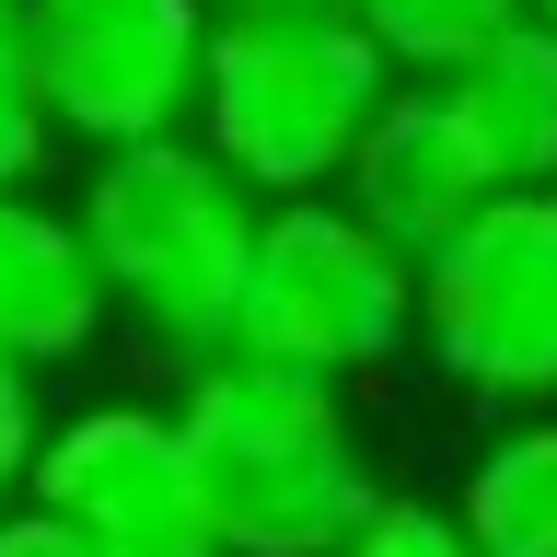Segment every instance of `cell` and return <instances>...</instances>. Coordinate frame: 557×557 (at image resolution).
<instances>
[{
	"label": "cell",
	"instance_id": "1",
	"mask_svg": "<svg viewBox=\"0 0 557 557\" xmlns=\"http://www.w3.org/2000/svg\"><path fill=\"white\" fill-rule=\"evenodd\" d=\"M174 442H186V476H198L221 557H337L348 522L383 499L372 442L348 418V383L278 372V360H244V348L186 360Z\"/></svg>",
	"mask_w": 557,
	"mask_h": 557
},
{
	"label": "cell",
	"instance_id": "2",
	"mask_svg": "<svg viewBox=\"0 0 557 557\" xmlns=\"http://www.w3.org/2000/svg\"><path fill=\"white\" fill-rule=\"evenodd\" d=\"M70 221H82V244H94L104 325H128V337L163 348V360H221V348H233L268 198H256L198 128L94 151Z\"/></svg>",
	"mask_w": 557,
	"mask_h": 557
},
{
	"label": "cell",
	"instance_id": "3",
	"mask_svg": "<svg viewBox=\"0 0 557 557\" xmlns=\"http://www.w3.org/2000/svg\"><path fill=\"white\" fill-rule=\"evenodd\" d=\"M383 47L348 12H209L186 128L256 198H325L383 104Z\"/></svg>",
	"mask_w": 557,
	"mask_h": 557
},
{
	"label": "cell",
	"instance_id": "4",
	"mask_svg": "<svg viewBox=\"0 0 557 557\" xmlns=\"http://www.w3.org/2000/svg\"><path fill=\"white\" fill-rule=\"evenodd\" d=\"M233 348L313 383L383 372L395 348H418V256L383 244L348 198H268Z\"/></svg>",
	"mask_w": 557,
	"mask_h": 557
},
{
	"label": "cell",
	"instance_id": "5",
	"mask_svg": "<svg viewBox=\"0 0 557 557\" xmlns=\"http://www.w3.org/2000/svg\"><path fill=\"white\" fill-rule=\"evenodd\" d=\"M418 348L465 407H557V186H499L418 256Z\"/></svg>",
	"mask_w": 557,
	"mask_h": 557
},
{
	"label": "cell",
	"instance_id": "6",
	"mask_svg": "<svg viewBox=\"0 0 557 557\" xmlns=\"http://www.w3.org/2000/svg\"><path fill=\"white\" fill-rule=\"evenodd\" d=\"M12 24H24V59H35L59 139L128 151V139L186 128L209 0H12Z\"/></svg>",
	"mask_w": 557,
	"mask_h": 557
},
{
	"label": "cell",
	"instance_id": "7",
	"mask_svg": "<svg viewBox=\"0 0 557 557\" xmlns=\"http://www.w3.org/2000/svg\"><path fill=\"white\" fill-rule=\"evenodd\" d=\"M24 499H47L82 557H221L198 476H186V442H174V407H139V395L59 418L35 442Z\"/></svg>",
	"mask_w": 557,
	"mask_h": 557
},
{
	"label": "cell",
	"instance_id": "8",
	"mask_svg": "<svg viewBox=\"0 0 557 557\" xmlns=\"http://www.w3.org/2000/svg\"><path fill=\"white\" fill-rule=\"evenodd\" d=\"M337 198L372 221L383 244H407V256H430L442 233H465L487 198H499V163L476 151V128H465V104H453V82H418V70H395L372 104V128H360V151H348Z\"/></svg>",
	"mask_w": 557,
	"mask_h": 557
},
{
	"label": "cell",
	"instance_id": "9",
	"mask_svg": "<svg viewBox=\"0 0 557 557\" xmlns=\"http://www.w3.org/2000/svg\"><path fill=\"white\" fill-rule=\"evenodd\" d=\"M104 337V278L70 209H47L35 186H0V360L59 372Z\"/></svg>",
	"mask_w": 557,
	"mask_h": 557
},
{
	"label": "cell",
	"instance_id": "10",
	"mask_svg": "<svg viewBox=\"0 0 557 557\" xmlns=\"http://www.w3.org/2000/svg\"><path fill=\"white\" fill-rule=\"evenodd\" d=\"M453 104H465V128L476 151L499 163V186H557V24H499L476 59L442 70Z\"/></svg>",
	"mask_w": 557,
	"mask_h": 557
},
{
	"label": "cell",
	"instance_id": "11",
	"mask_svg": "<svg viewBox=\"0 0 557 557\" xmlns=\"http://www.w3.org/2000/svg\"><path fill=\"white\" fill-rule=\"evenodd\" d=\"M453 522L476 557H557V407H522L499 442L465 465Z\"/></svg>",
	"mask_w": 557,
	"mask_h": 557
},
{
	"label": "cell",
	"instance_id": "12",
	"mask_svg": "<svg viewBox=\"0 0 557 557\" xmlns=\"http://www.w3.org/2000/svg\"><path fill=\"white\" fill-rule=\"evenodd\" d=\"M348 24L383 47V70L442 82L453 59H476L499 24H522V0H348Z\"/></svg>",
	"mask_w": 557,
	"mask_h": 557
},
{
	"label": "cell",
	"instance_id": "13",
	"mask_svg": "<svg viewBox=\"0 0 557 557\" xmlns=\"http://www.w3.org/2000/svg\"><path fill=\"white\" fill-rule=\"evenodd\" d=\"M47 151H59V116H47V94H35L24 24L0 12V186H35V174H47Z\"/></svg>",
	"mask_w": 557,
	"mask_h": 557
},
{
	"label": "cell",
	"instance_id": "14",
	"mask_svg": "<svg viewBox=\"0 0 557 557\" xmlns=\"http://www.w3.org/2000/svg\"><path fill=\"white\" fill-rule=\"evenodd\" d=\"M337 557H476L465 546V522H453V499H407V487H383L372 511L348 522Z\"/></svg>",
	"mask_w": 557,
	"mask_h": 557
},
{
	"label": "cell",
	"instance_id": "15",
	"mask_svg": "<svg viewBox=\"0 0 557 557\" xmlns=\"http://www.w3.org/2000/svg\"><path fill=\"white\" fill-rule=\"evenodd\" d=\"M35 442H47V418H35V372H24V360H0V511L24 499Z\"/></svg>",
	"mask_w": 557,
	"mask_h": 557
},
{
	"label": "cell",
	"instance_id": "16",
	"mask_svg": "<svg viewBox=\"0 0 557 557\" xmlns=\"http://www.w3.org/2000/svg\"><path fill=\"white\" fill-rule=\"evenodd\" d=\"M0 557H82V546H70V522L47 511V499H12V511H0Z\"/></svg>",
	"mask_w": 557,
	"mask_h": 557
},
{
	"label": "cell",
	"instance_id": "17",
	"mask_svg": "<svg viewBox=\"0 0 557 557\" xmlns=\"http://www.w3.org/2000/svg\"><path fill=\"white\" fill-rule=\"evenodd\" d=\"M209 12H348V0H209Z\"/></svg>",
	"mask_w": 557,
	"mask_h": 557
},
{
	"label": "cell",
	"instance_id": "18",
	"mask_svg": "<svg viewBox=\"0 0 557 557\" xmlns=\"http://www.w3.org/2000/svg\"><path fill=\"white\" fill-rule=\"evenodd\" d=\"M522 12H534V24H557V0H522Z\"/></svg>",
	"mask_w": 557,
	"mask_h": 557
},
{
	"label": "cell",
	"instance_id": "19",
	"mask_svg": "<svg viewBox=\"0 0 557 557\" xmlns=\"http://www.w3.org/2000/svg\"><path fill=\"white\" fill-rule=\"evenodd\" d=\"M0 12H12V0H0Z\"/></svg>",
	"mask_w": 557,
	"mask_h": 557
}]
</instances>
